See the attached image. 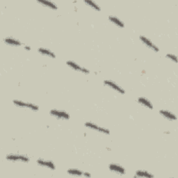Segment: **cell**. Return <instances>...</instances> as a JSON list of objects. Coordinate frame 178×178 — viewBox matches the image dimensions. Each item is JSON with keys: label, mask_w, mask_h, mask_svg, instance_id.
I'll list each match as a JSON object with an SVG mask.
<instances>
[{"label": "cell", "mask_w": 178, "mask_h": 178, "mask_svg": "<svg viewBox=\"0 0 178 178\" xmlns=\"http://www.w3.org/2000/svg\"><path fill=\"white\" fill-rule=\"evenodd\" d=\"M13 103L17 107L29 108V109H31L32 111H38L39 109V108L37 105L33 104V103H30V102H26L17 100V99H14V100H13Z\"/></svg>", "instance_id": "obj_1"}, {"label": "cell", "mask_w": 178, "mask_h": 178, "mask_svg": "<svg viewBox=\"0 0 178 178\" xmlns=\"http://www.w3.org/2000/svg\"><path fill=\"white\" fill-rule=\"evenodd\" d=\"M7 159L11 161H22L27 163L29 162L30 159L25 155H19V154H10L7 156Z\"/></svg>", "instance_id": "obj_2"}, {"label": "cell", "mask_w": 178, "mask_h": 178, "mask_svg": "<svg viewBox=\"0 0 178 178\" xmlns=\"http://www.w3.org/2000/svg\"><path fill=\"white\" fill-rule=\"evenodd\" d=\"M50 113L54 117L58 119L62 120H69L70 119V115L69 113L65 111L59 110V109H52L50 111Z\"/></svg>", "instance_id": "obj_3"}, {"label": "cell", "mask_w": 178, "mask_h": 178, "mask_svg": "<svg viewBox=\"0 0 178 178\" xmlns=\"http://www.w3.org/2000/svg\"><path fill=\"white\" fill-rule=\"evenodd\" d=\"M104 84L105 86L109 87L110 89L114 90L115 91L120 93V94H125V89H123L121 86H120L115 81L111 80H104Z\"/></svg>", "instance_id": "obj_4"}, {"label": "cell", "mask_w": 178, "mask_h": 178, "mask_svg": "<svg viewBox=\"0 0 178 178\" xmlns=\"http://www.w3.org/2000/svg\"><path fill=\"white\" fill-rule=\"evenodd\" d=\"M66 64H67L69 67L71 68L72 69H73L75 71H79L82 72L84 74L86 75H89L90 74V70H88V69L84 68V67H81V65H79V64H77V63H75V61H68L66 62Z\"/></svg>", "instance_id": "obj_5"}, {"label": "cell", "mask_w": 178, "mask_h": 178, "mask_svg": "<svg viewBox=\"0 0 178 178\" xmlns=\"http://www.w3.org/2000/svg\"><path fill=\"white\" fill-rule=\"evenodd\" d=\"M139 38H140L141 41L142 42V43L146 45V46H147V47L150 48V49L153 50L154 52H159V48L156 46L155 43H153L152 41H150L149 38H147V37H146V36H140Z\"/></svg>", "instance_id": "obj_6"}, {"label": "cell", "mask_w": 178, "mask_h": 178, "mask_svg": "<svg viewBox=\"0 0 178 178\" xmlns=\"http://www.w3.org/2000/svg\"><path fill=\"white\" fill-rule=\"evenodd\" d=\"M85 126L87 127L88 128L93 129V130L101 132V133L106 134H110V131L108 130V129L104 128V127H99L98 125L94 124V123H93L91 122L85 123Z\"/></svg>", "instance_id": "obj_7"}, {"label": "cell", "mask_w": 178, "mask_h": 178, "mask_svg": "<svg viewBox=\"0 0 178 178\" xmlns=\"http://www.w3.org/2000/svg\"><path fill=\"white\" fill-rule=\"evenodd\" d=\"M108 168L111 172H113L116 174L120 175V176H123V175H125L126 173V171L124 168H123L122 166H120L119 164H110L108 165Z\"/></svg>", "instance_id": "obj_8"}, {"label": "cell", "mask_w": 178, "mask_h": 178, "mask_svg": "<svg viewBox=\"0 0 178 178\" xmlns=\"http://www.w3.org/2000/svg\"><path fill=\"white\" fill-rule=\"evenodd\" d=\"M36 162H37V164L39 166H41L49 168V169L50 170L54 171V170H55V168H56L55 165H54V163L50 160H45V159H37Z\"/></svg>", "instance_id": "obj_9"}, {"label": "cell", "mask_w": 178, "mask_h": 178, "mask_svg": "<svg viewBox=\"0 0 178 178\" xmlns=\"http://www.w3.org/2000/svg\"><path fill=\"white\" fill-rule=\"evenodd\" d=\"M159 113H160L161 115L164 118L167 119L168 120H171V121H175V120H177V116L176 114L172 113L170 111L162 109V110L159 111Z\"/></svg>", "instance_id": "obj_10"}, {"label": "cell", "mask_w": 178, "mask_h": 178, "mask_svg": "<svg viewBox=\"0 0 178 178\" xmlns=\"http://www.w3.org/2000/svg\"><path fill=\"white\" fill-rule=\"evenodd\" d=\"M4 42L7 45H12V46H21L22 43L17 39L13 38V37H7L4 39Z\"/></svg>", "instance_id": "obj_11"}, {"label": "cell", "mask_w": 178, "mask_h": 178, "mask_svg": "<svg viewBox=\"0 0 178 178\" xmlns=\"http://www.w3.org/2000/svg\"><path fill=\"white\" fill-rule=\"evenodd\" d=\"M138 102L139 104H141L143 106L147 107V108H150V109H153V104L151 102H150L148 99H147L146 98L144 97H140L138 98L137 99Z\"/></svg>", "instance_id": "obj_12"}, {"label": "cell", "mask_w": 178, "mask_h": 178, "mask_svg": "<svg viewBox=\"0 0 178 178\" xmlns=\"http://www.w3.org/2000/svg\"><path fill=\"white\" fill-rule=\"evenodd\" d=\"M38 52L40 54H43V55L47 56L48 57H50V58H52V59L56 58L55 54H54L52 51H51L49 49H47V48H44V47L38 48Z\"/></svg>", "instance_id": "obj_13"}, {"label": "cell", "mask_w": 178, "mask_h": 178, "mask_svg": "<svg viewBox=\"0 0 178 178\" xmlns=\"http://www.w3.org/2000/svg\"><path fill=\"white\" fill-rule=\"evenodd\" d=\"M108 20H109L110 22L113 23L115 25L120 27V28H123L125 26V23L121 20H120L118 17L116 16H108Z\"/></svg>", "instance_id": "obj_14"}, {"label": "cell", "mask_w": 178, "mask_h": 178, "mask_svg": "<svg viewBox=\"0 0 178 178\" xmlns=\"http://www.w3.org/2000/svg\"><path fill=\"white\" fill-rule=\"evenodd\" d=\"M135 177H154L155 176L152 175V173H149L148 171H143V170H138L137 171H136L135 173Z\"/></svg>", "instance_id": "obj_15"}, {"label": "cell", "mask_w": 178, "mask_h": 178, "mask_svg": "<svg viewBox=\"0 0 178 178\" xmlns=\"http://www.w3.org/2000/svg\"><path fill=\"white\" fill-rule=\"evenodd\" d=\"M38 3H40V4H43L45 7H47L48 8H52L54 9V10H56L57 8H58V7H57V5L55 4V3H54L53 2H51V1H47V0H39L38 1Z\"/></svg>", "instance_id": "obj_16"}, {"label": "cell", "mask_w": 178, "mask_h": 178, "mask_svg": "<svg viewBox=\"0 0 178 178\" xmlns=\"http://www.w3.org/2000/svg\"><path fill=\"white\" fill-rule=\"evenodd\" d=\"M84 172L81 171L77 168H70L68 170V173L72 176H77V177H81L84 176Z\"/></svg>", "instance_id": "obj_17"}, {"label": "cell", "mask_w": 178, "mask_h": 178, "mask_svg": "<svg viewBox=\"0 0 178 178\" xmlns=\"http://www.w3.org/2000/svg\"><path fill=\"white\" fill-rule=\"evenodd\" d=\"M85 3H86V4H88L89 6H90V7H92L93 8L95 9V10H97V11H100L101 10L100 7H99V6L97 4V3H95V2L90 1V0H86Z\"/></svg>", "instance_id": "obj_18"}, {"label": "cell", "mask_w": 178, "mask_h": 178, "mask_svg": "<svg viewBox=\"0 0 178 178\" xmlns=\"http://www.w3.org/2000/svg\"><path fill=\"white\" fill-rule=\"evenodd\" d=\"M166 57L168 59H169L171 61H174L175 63H177V57L175 55V54H167L166 55Z\"/></svg>", "instance_id": "obj_19"}, {"label": "cell", "mask_w": 178, "mask_h": 178, "mask_svg": "<svg viewBox=\"0 0 178 178\" xmlns=\"http://www.w3.org/2000/svg\"><path fill=\"white\" fill-rule=\"evenodd\" d=\"M24 48H25L26 50H28V51L31 50V47H30L29 45H24Z\"/></svg>", "instance_id": "obj_20"}, {"label": "cell", "mask_w": 178, "mask_h": 178, "mask_svg": "<svg viewBox=\"0 0 178 178\" xmlns=\"http://www.w3.org/2000/svg\"><path fill=\"white\" fill-rule=\"evenodd\" d=\"M84 177H90L91 176H90V174L89 173H84Z\"/></svg>", "instance_id": "obj_21"}]
</instances>
